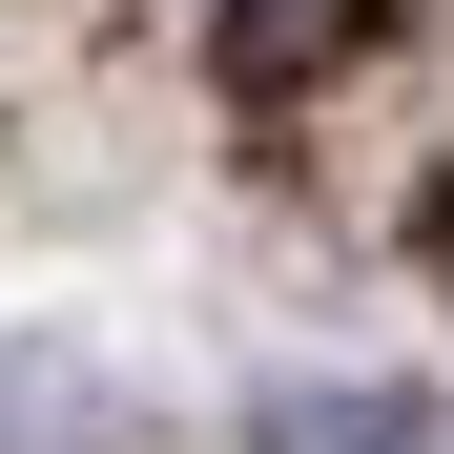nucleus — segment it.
<instances>
[{"mask_svg": "<svg viewBox=\"0 0 454 454\" xmlns=\"http://www.w3.org/2000/svg\"><path fill=\"white\" fill-rule=\"evenodd\" d=\"M227 62H248V83H289V62H331V0H248V21H227Z\"/></svg>", "mask_w": 454, "mask_h": 454, "instance_id": "f257e3e1", "label": "nucleus"}, {"mask_svg": "<svg viewBox=\"0 0 454 454\" xmlns=\"http://www.w3.org/2000/svg\"><path fill=\"white\" fill-rule=\"evenodd\" d=\"M310 454H434V413H413V393H372V413H331Z\"/></svg>", "mask_w": 454, "mask_h": 454, "instance_id": "f03ea898", "label": "nucleus"}]
</instances>
